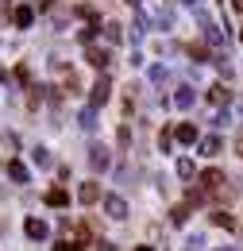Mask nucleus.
Instances as JSON below:
<instances>
[{
  "label": "nucleus",
  "instance_id": "f257e3e1",
  "mask_svg": "<svg viewBox=\"0 0 243 251\" xmlns=\"http://www.w3.org/2000/svg\"><path fill=\"white\" fill-rule=\"evenodd\" d=\"M108 97H112V81L100 74L97 85H93V93H89V104H93V108H100V104H108Z\"/></svg>",
  "mask_w": 243,
  "mask_h": 251
},
{
  "label": "nucleus",
  "instance_id": "f03ea898",
  "mask_svg": "<svg viewBox=\"0 0 243 251\" xmlns=\"http://www.w3.org/2000/svg\"><path fill=\"white\" fill-rule=\"evenodd\" d=\"M89 162H93V170H108V162H112L108 147H104V143H93L89 147Z\"/></svg>",
  "mask_w": 243,
  "mask_h": 251
},
{
  "label": "nucleus",
  "instance_id": "7ed1b4c3",
  "mask_svg": "<svg viewBox=\"0 0 243 251\" xmlns=\"http://www.w3.org/2000/svg\"><path fill=\"white\" fill-rule=\"evenodd\" d=\"M104 213H108L112 220H123V217H127V201L116 197V193H112V197H104Z\"/></svg>",
  "mask_w": 243,
  "mask_h": 251
},
{
  "label": "nucleus",
  "instance_id": "20e7f679",
  "mask_svg": "<svg viewBox=\"0 0 243 251\" xmlns=\"http://www.w3.org/2000/svg\"><path fill=\"white\" fill-rule=\"evenodd\" d=\"M12 24H16V27H31V24H35V8L20 4V8L12 12Z\"/></svg>",
  "mask_w": 243,
  "mask_h": 251
},
{
  "label": "nucleus",
  "instance_id": "39448f33",
  "mask_svg": "<svg viewBox=\"0 0 243 251\" xmlns=\"http://www.w3.org/2000/svg\"><path fill=\"white\" fill-rule=\"evenodd\" d=\"M97 197H100V186H97V182H81V189H77V201H81V205H93Z\"/></svg>",
  "mask_w": 243,
  "mask_h": 251
},
{
  "label": "nucleus",
  "instance_id": "423d86ee",
  "mask_svg": "<svg viewBox=\"0 0 243 251\" xmlns=\"http://www.w3.org/2000/svg\"><path fill=\"white\" fill-rule=\"evenodd\" d=\"M47 205H50V209H66V205H70V193H66V189H47Z\"/></svg>",
  "mask_w": 243,
  "mask_h": 251
},
{
  "label": "nucleus",
  "instance_id": "0eeeda50",
  "mask_svg": "<svg viewBox=\"0 0 243 251\" xmlns=\"http://www.w3.org/2000/svg\"><path fill=\"white\" fill-rule=\"evenodd\" d=\"M8 178H12V182H20V186H24V182H27L31 174H27V166H24V162H20V158H12V162H8Z\"/></svg>",
  "mask_w": 243,
  "mask_h": 251
},
{
  "label": "nucleus",
  "instance_id": "6e6552de",
  "mask_svg": "<svg viewBox=\"0 0 243 251\" xmlns=\"http://www.w3.org/2000/svg\"><path fill=\"white\" fill-rule=\"evenodd\" d=\"M24 232H27L31 240H47V224H43L39 217H31L27 224H24Z\"/></svg>",
  "mask_w": 243,
  "mask_h": 251
},
{
  "label": "nucleus",
  "instance_id": "1a4fd4ad",
  "mask_svg": "<svg viewBox=\"0 0 243 251\" xmlns=\"http://www.w3.org/2000/svg\"><path fill=\"white\" fill-rule=\"evenodd\" d=\"M85 58H89L97 70H104V66L112 62V54H108V50H100V47H89V54H85Z\"/></svg>",
  "mask_w": 243,
  "mask_h": 251
},
{
  "label": "nucleus",
  "instance_id": "9d476101",
  "mask_svg": "<svg viewBox=\"0 0 243 251\" xmlns=\"http://www.w3.org/2000/svg\"><path fill=\"white\" fill-rule=\"evenodd\" d=\"M174 139H178V143H197V127L193 124H178L174 127Z\"/></svg>",
  "mask_w": 243,
  "mask_h": 251
},
{
  "label": "nucleus",
  "instance_id": "9b49d317",
  "mask_svg": "<svg viewBox=\"0 0 243 251\" xmlns=\"http://www.w3.org/2000/svg\"><path fill=\"white\" fill-rule=\"evenodd\" d=\"M201 27H205V39H209V43H213V47H220V43H224V31H220V27H216V24H209V20H205V16H201Z\"/></svg>",
  "mask_w": 243,
  "mask_h": 251
},
{
  "label": "nucleus",
  "instance_id": "f8f14e48",
  "mask_svg": "<svg viewBox=\"0 0 243 251\" xmlns=\"http://www.w3.org/2000/svg\"><path fill=\"white\" fill-rule=\"evenodd\" d=\"M77 124L85 127V131H93V127H97V108H93V104H89V108H81V112H77Z\"/></svg>",
  "mask_w": 243,
  "mask_h": 251
},
{
  "label": "nucleus",
  "instance_id": "ddd939ff",
  "mask_svg": "<svg viewBox=\"0 0 243 251\" xmlns=\"http://www.w3.org/2000/svg\"><path fill=\"white\" fill-rule=\"evenodd\" d=\"M201 155H205V158L220 155V139H216V135H205V139H201Z\"/></svg>",
  "mask_w": 243,
  "mask_h": 251
},
{
  "label": "nucleus",
  "instance_id": "4468645a",
  "mask_svg": "<svg viewBox=\"0 0 243 251\" xmlns=\"http://www.w3.org/2000/svg\"><path fill=\"white\" fill-rule=\"evenodd\" d=\"M220 182H224V174H220V170H205V174H201V189H216Z\"/></svg>",
  "mask_w": 243,
  "mask_h": 251
},
{
  "label": "nucleus",
  "instance_id": "2eb2a0df",
  "mask_svg": "<svg viewBox=\"0 0 243 251\" xmlns=\"http://www.w3.org/2000/svg\"><path fill=\"white\" fill-rule=\"evenodd\" d=\"M174 104H178V108H193V104H197L193 89H178V93H174Z\"/></svg>",
  "mask_w": 243,
  "mask_h": 251
},
{
  "label": "nucleus",
  "instance_id": "dca6fc26",
  "mask_svg": "<svg viewBox=\"0 0 243 251\" xmlns=\"http://www.w3.org/2000/svg\"><path fill=\"white\" fill-rule=\"evenodd\" d=\"M209 100H213V104H228V100H232V89H224V85H213V89H209Z\"/></svg>",
  "mask_w": 243,
  "mask_h": 251
},
{
  "label": "nucleus",
  "instance_id": "f3484780",
  "mask_svg": "<svg viewBox=\"0 0 243 251\" xmlns=\"http://www.w3.org/2000/svg\"><path fill=\"white\" fill-rule=\"evenodd\" d=\"M31 158H35V166H50V162H54L47 147H35V151H31Z\"/></svg>",
  "mask_w": 243,
  "mask_h": 251
},
{
  "label": "nucleus",
  "instance_id": "a211bd4d",
  "mask_svg": "<svg viewBox=\"0 0 243 251\" xmlns=\"http://www.w3.org/2000/svg\"><path fill=\"white\" fill-rule=\"evenodd\" d=\"M104 39H108V43H120V39H123L120 24H104Z\"/></svg>",
  "mask_w": 243,
  "mask_h": 251
},
{
  "label": "nucleus",
  "instance_id": "6ab92c4d",
  "mask_svg": "<svg viewBox=\"0 0 243 251\" xmlns=\"http://www.w3.org/2000/svg\"><path fill=\"white\" fill-rule=\"evenodd\" d=\"M213 224H216V228H236V220L228 217L224 209H220V213H213Z\"/></svg>",
  "mask_w": 243,
  "mask_h": 251
},
{
  "label": "nucleus",
  "instance_id": "aec40b11",
  "mask_svg": "<svg viewBox=\"0 0 243 251\" xmlns=\"http://www.w3.org/2000/svg\"><path fill=\"white\" fill-rule=\"evenodd\" d=\"M185 217H189V205H174V209H170V220H174V224H185Z\"/></svg>",
  "mask_w": 243,
  "mask_h": 251
},
{
  "label": "nucleus",
  "instance_id": "412c9836",
  "mask_svg": "<svg viewBox=\"0 0 243 251\" xmlns=\"http://www.w3.org/2000/svg\"><path fill=\"white\" fill-rule=\"evenodd\" d=\"M143 35H147V20H135V24H131V43H139Z\"/></svg>",
  "mask_w": 243,
  "mask_h": 251
},
{
  "label": "nucleus",
  "instance_id": "4be33fe9",
  "mask_svg": "<svg viewBox=\"0 0 243 251\" xmlns=\"http://www.w3.org/2000/svg\"><path fill=\"white\" fill-rule=\"evenodd\" d=\"M178 174H182V178H193V158H178Z\"/></svg>",
  "mask_w": 243,
  "mask_h": 251
},
{
  "label": "nucleus",
  "instance_id": "5701e85b",
  "mask_svg": "<svg viewBox=\"0 0 243 251\" xmlns=\"http://www.w3.org/2000/svg\"><path fill=\"white\" fill-rule=\"evenodd\" d=\"M185 251H205V236H189V240H185Z\"/></svg>",
  "mask_w": 243,
  "mask_h": 251
},
{
  "label": "nucleus",
  "instance_id": "b1692460",
  "mask_svg": "<svg viewBox=\"0 0 243 251\" xmlns=\"http://www.w3.org/2000/svg\"><path fill=\"white\" fill-rule=\"evenodd\" d=\"M154 20H158V24H162V27H170V24H174V16H170V12H166V8H158V12H154Z\"/></svg>",
  "mask_w": 243,
  "mask_h": 251
},
{
  "label": "nucleus",
  "instance_id": "393cba45",
  "mask_svg": "<svg viewBox=\"0 0 243 251\" xmlns=\"http://www.w3.org/2000/svg\"><path fill=\"white\" fill-rule=\"evenodd\" d=\"M170 143H174V131H162V135H158V147H162V151H170Z\"/></svg>",
  "mask_w": 243,
  "mask_h": 251
},
{
  "label": "nucleus",
  "instance_id": "a878e982",
  "mask_svg": "<svg viewBox=\"0 0 243 251\" xmlns=\"http://www.w3.org/2000/svg\"><path fill=\"white\" fill-rule=\"evenodd\" d=\"M0 143H4V147H8V151H16V147H20V143H16V135H12V131H4V135H0Z\"/></svg>",
  "mask_w": 243,
  "mask_h": 251
},
{
  "label": "nucleus",
  "instance_id": "bb28decb",
  "mask_svg": "<svg viewBox=\"0 0 243 251\" xmlns=\"http://www.w3.org/2000/svg\"><path fill=\"white\" fill-rule=\"evenodd\" d=\"M151 81H166V66H151Z\"/></svg>",
  "mask_w": 243,
  "mask_h": 251
},
{
  "label": "nucleus",
  "instance_id": "cd10ccee",
  "mask_svg": "<svg viewBox=\"0 0 243 251\" xmlns=\"http://www.w3.org/2000/svg\"><path fill=\"white\" fill-rule=\"evenodd\" d=\"M54 251H85V248H77V244H70V240H62V244H54Z\"/></svg>",
  "mask_w": 243,
  "mask_h": 251
},
{
  "label": "nucleus",
  "instance_id": "c85d7f7f",
  "mask_svg": "<svg viewBox=\"0 0 243 251\" xmlns=\"http://www.w3.org/2000/svg\"><path fill=\"white\" fill-rule=\"evenodd\" d=\"M97 251H120V248H116V244H108V240H100V244H97Z\"/></svg>",
  "mask_w": 243,
  "mask_h": 251
},
{
  "label": "nucleus",
  "instance_id": "c756f323",
  "mask_svg": "<svg viewBox=\"0 0 243 251\" xmlns=\"http://www.w3.org/2000/svg\"><path fill=\"white\" fill-rule=\"evenodd\" d=\"M232 8H236V12H243V0H232Z\"/></svg>",
  "mask_w": 243,
  "mask_h": 251
},
{
  "label": "nucleus",
  "instance_id": "7c9ffc66",
  "mask_svg": "<svg viewBox=\"0 0 243 251\" xmlns=\"http://www.w3.org/2000/svg\"><path fill=\"white\" fill-rule=\"evenodd\" d=\"M236 151H240V155H243V135H240V143H236Z\"/></svg>",
  "mask_w": 243,
  "mask_h": 251
},
{
  "label": "nucleus",
  "instance_id": "2f4dec72",
  "mask_svg": "<svg viewBox=\"0 0 243 251\" xmlns=\"http://www.w3.org/2000/svg\"><path fill=\"white\" fill-rule=\"evenodd\" d=\"M185 4H189V8H197V4H201V0H185Z\"/></svg>",
  "mask_w": 243,
  "mask_h": 251
},
{
  "label": "nucleus",
  "instance_id": "473e14b6",
  "mask_svg": "<svg viewBox=\"0 0 243 251\" xmlns=\"http://www.w3.org/2000/svg\"><path fill=\"white\" fill-rule=\"evenodd\" d=\"M216 251H236V248H216Z\"/></svg>",
  "mask_w": 243,
  "mask_h": 251
},
{
  "label": "nucleus",
  "instance_id": "72a5a7b5",
  "mask_svg": "<svg viewBox=\"0 0 243 251\" xmlns=\"http://www.w3.org/2000/svg\"><path fill=\"white\" fill-rule=\"evenodd\" d=\"M135 251H154V248H135Z\"/></svg>",
  "mask_w": 243,
  "mask_h": 251
},
{
  "label": "nucleus",
  "instance_id": "f704fd0d",
  "mask_svg": "<svg viewBox=\"0 0 243 251\" xmlns=\"http://www.w3.org/2000/svg\"><path fill=\"white\" fill-rule=\"evenodd\" d=\"M127 4H143V0H127Z\"/></svg>",
  "mask_w": 243,
  "mask_h": 251
},
{
  "label": "nucleus",
  "instance_id": "c9c22d12",
  "mask_svg": "<svg viewBox=\"0 0 243 251\" xmlns=\"http://www.w3.org/2000/svg\"><path fill=\"white\" fill-rule=\"evenodd\" d=\"M240 43H243V31H240Z\"/></svg>",
  "mask_w": 243,
  "mask_h": 251
}]
</instances>
